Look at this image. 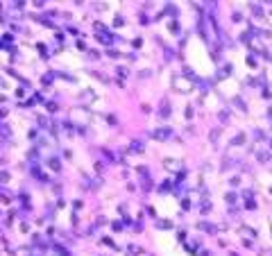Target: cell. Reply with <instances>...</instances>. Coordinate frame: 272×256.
<instances>
[{"instance_id":"cell-1","label":"cell","mask_w":272,"mask_h":256,"mask_svg":"<svg viewBox=\"0 0 272 256\" xmlns=\"http://www.w3.org/2000/svg\"><path fill=\"white\" fill-rule=\"evenodd\" d=\"M172 84H175V86H177V89H179L181 93H186V91L191 89V84H186V82L181 79V77H175V79H172Z\"/></svg>"},{"instance_id":"cell-3","label":"cell","mask_w":272,"mask_h":256,"mask_svg":"<svg viewBox=\"0 0 272 256\" xmlns=\"http://www.w3.org/2000/svg\"><path fill=\"white\" fill-rule=\"evenodd\" d=\"M259 159H261V161H268L270 154H268V152H259Z\"/></svg>"},{"instance_id":"cell-2","label":"cell","mask_w":272,"mask_h":256,"mask_svg":"<svg viewBox=\"0 0 272 256\" xmlns=\"http://www.w3.org/2000/svg\"><path fill=\"white\" fill-rule=\"evenodd\" d=\"M152 136L154 138H168L170 136V129H157V131H152Z\"/></svg>"}]
</instances>
